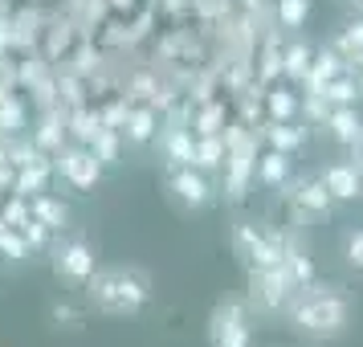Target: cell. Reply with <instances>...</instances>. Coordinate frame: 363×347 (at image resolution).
<instances>
[{
	"instance_id": "6da1fadb",
	"label": "cell",
	"mask_w": 363,
	"mask_h": 347,
	"mask_svg": "<svg viewBox=\"0 0 363 347\" xmlns=\"http://www.w3.org/2000/svg\"><path fill=\"white\" fill-rule=\"evenodd\" d=\"M286 314H290V323L302 335H311V339H335L351 323V298H347L343 286H318V282H311V286H302L294 294Z\"/></svg>"
},
{
	"instance_id": "7a4b0ae2",
	"label": "cell",
	"mask_w": 363,
	"mask_h": 347,
	"mask_svg": "<svg viewBox=\"0 0 363 347\" xmlns=\"http://www.w3.org/2000/svg\"><path fill=\"white\" fill-rule=\"evenodd\" d=\"M86 298L102 314H139L151 302V278L135 265H106L86 282Z\"/></svg>"
},
{
	"instance_id": "3957f363",
	"label": "cell",
	"mask_w": 363,
	"mask_h": 347,
	"mask_svg": "<svg viewBox=\"0 0 363 347\" xmlns=\"http://www.w3.org/2000/svg\"><path fill=\"white\" fill-rule=\"evenodd\" d=\"M225 143H229V155H225V192L237 204V200H245L249 184L257 180V139L245 127H225Z\"/></svg>"
},
{
	"instance_id": "277c9868",
	"label": "cell",
	"mask_w": 363,
	"mask_h": 347,
	"mask_svg": "<svg viewBox=\"0 0 363 347\" xmlns=\"http://www.w3.org/2000/svg\"><path fill=\"white\" fill-rule=\"evenodd\" d=\"M229 246H233V253H237V262L245 265V274H249V270H262V265H278L290 241H286L281 233L262 229V225H233Z\"/></svg>"
},
{
	"instance_id": "5b68a950",
	"label": "cell",
	"mask_w": 363,
	"mask_h": 347,
	"mask_svg": "<svg viewBox=\"0 0 363 347\" xmlns=\"http://www.w3.org/2000/svg\"><path fill=\"white\" fill-rule=\"evenodd\" d=\"M294 294H298V282L290 278L286 262L249 270V307H257V311H286L294 302Z\"/></svg>"
},
{
	"instance_id": "8992f818",
	"label": "cell",
	"mask_w": 363,
	"mask_h": 347,
	"mask_svg": "<svg viewBox=\"0 0 363 347\" xmlns=\"http://www.w3.org/2000/svg\"><path fill=\"white\" fill-rule=\"evenodd\" d=\"M253 327H249V307L245 302H216L208 314V347H249Z\"/></svg>"
},
{
	"instance_id": "52a82bcc",
	"label": "cell",
	"mask_w": 363,
	"mask_h": 347,
	"mask_svg": "<svg viewBox=\"0 0 363 347\" xmlns=\"http://www.w3.org/2000/svg\"><path fill=\"white\" fill-rule=\"evenodd\" d=\"M286 200H290V213L298 221H327L335 209V197L323 184V176H302V180L286 184Z\"/></svg>"
},
{
	"instance_id": "ba28073f",
	"label": "cell",
	"mask_w": 363,
	"mask_h": 347,
	"mask_svg": "<svg viewBox=\"0 0 363 347\" xmlns=\"http://www.w3.org/2000/svg\"><path fill=\"white\" fill-rule=\"evenodd\" d=\"M167 197L176 200L184 213H200V209H208L213 188H208V180H204V172L196 164H180V167H167Z\"/></svg>"
},
{
	"instance_id": "9c48e42d",
	"label": "cell",
	"mask_w": 363,
	"mask_h": 347,
	"mask_svg": "<svg viewBox=\"0 0 363 347\" xmlns=\"http://www.w3.org/2000/svg\"><path fill=\"white\" fill-rule=\"evenodd\" d=\"M53 274L69 286H86L94 278V249L86 246L82 237H69L53 249Z\"/></svg>"
},
{
	"instance_id": "30bf717a",
	"label": "cell",
	"mask_w": 363,
	"mask_h": 347,
	"mask_svg": "<svg viewBox=\"0 0 363 347\" xmlns=\"http://www.w3.org/2000/svg\"><path fill=\"white\" fill-rule=\"evenodd\" d=\"M57 172H62V180H66L69 188L86 192V188H94V184H99L102 160L94 155L90 143H86V148H66V151H57Z\"/></svg>"
},
{
	"instance_id": "8fae6325",
	"label": "cell",
	"mask_w": 363,
	"mask_h": 347,
	"mask_svg": "<svg viewBox=\"0 0 363 347\" xmlns=\"http://www.w3.org/2000/svg\"><path fill=\"white\" fill-rule=\"evenodd\" d=\"M323 184L330 188V197H335V200L363 197V172L355 164H330V167H323Z\"/></svg>"
},
{
	"instance_id": "7c38bea8",
	"label": "cell",
	"mask_w": 363,
	"mask_h": 347,
	"mask_svg": "<svg viewBox=\"0 0 363 347\" xmlns=\"http://www.w3.org/2000/svg\"><path fill=\"white\" fill-rule=\"evenodd\" d=\"M339 74H347V57L339 50H327V53H318L311 62V74L302 78L306 82V94H323V86L330 82V78H339Z\"/></svg>"
},
{
	"instance_id": "4fadbf2b",
	"label": "cell",
	"mask_w": 363,
	"mask_h": 347,
	"mask_svg": "<svg viewBox=\"0 0 363 347\" xmlns=\"http://www.w3.org/2000/svg\"><path fill=\"white\" fill-rule=\"evenodd\" d=\"M323 123H327L330 139H339L347 148H355L363 139V119L355 115V106H330V115L323 119Z\"/></svg>"
},
{
	"instance_id": "5bb4252c",
	"label": "cell",
	"mask_w": 363,
	"mask_h": 347,
	"mask_svg": "<svg viewBox=\"0 0 363 347\" xmlns=\"http://www.w3.org/2000/svg\"><path fill=\"white\" fill-rule=\"evenodd\" d=\"M257 180L265 188H286L290 184V151L269 148L265 155H257Z\"/></svg>"
},
{
	"instance_id": "9a60e30c",
	"label": "cell",
	"mask_w": 363,
	"mask_h": 347,
	"mask_svg": "<svg viewBox=\"0 0 363 347\" xmlns=\"http://www.w3.org/2000/svg\"><path fill=\"white\" fill-rule=\"evenodd\" d=\"M164 155H167V167L192 164V160H196V139H192V131H184V127H167L164 131Z\"/></svg>"
},
{
	"instance_id": "2e32d148",
	"label": "cell",
	"mask_w": 363,
	"mask_h": 347,
	"mask_svg": "<svg viewBox=\"0 0 363 347\" xmlns=\"http://www.w3.org/2000/svg\"><path fill=\"white\" fill-rule=\"evenodd\" d=\"M45 180H50V164H45V160H33V164H25L17 172V180H13V192H17V197H41V192H45Z\"/></svg>"
},
{
	"instance_id": "e0dca14e",
	"label": "cell",
	"mask_w": 363,
	"mask_h": 347,
	"mask_svg": "<svg viewBox=\"0 0 363 347\" xmlns=\"http://www.w3.org/2000/svg\"><path fill=\"white\" fill-rule=\"evenodd\" d=\"M225 155H229V143H225V135H196V160H192V164H196L200 172L225 167Z\"/></svg>"
},
{
	"instance_id": "ac0fdd59",
	"label": "cell",
	"mask_w": 363,
	"mask_h": 347,
	"mask_svg": "<svg viewBox=\"0 0 363 347\" xmlns=\"http://www.w3.org/2000/svg\"><path fill=\"white\" fill-rule=\"evenodd\" d=\"M359 94L363 90H359V82H355L351 74H339V78H330V82L323 86V99H327L330 106H355Z\"/></svg>"
},
{
	"instance_id": "d6986e66",
	"label": "cell",
	"mask_w": 363,
	"mask_h": 347,
	"mask_svg": "<svg viewBox=\"0 0 363 347\" xmlns=\"http://www.w3.org/2000/svg\"><path fill=\"white\" fill-rule=\"evenodd\" d=\"M265 111H269V123H294L298 115V99L290 94V90H269L265 94Z\"/></svg>"
},
{
	"instance_id": "ffe728a7",
	"label": "cell",
	"mask_w": 363,
	"mask_h": 347,
	"mask_svg": "<svg viewBox=\"0 0 363 347\" xmlns=\"http://www.w3.org/2000/svg\"><path fill=\"white\" fill-rule=\"evenodd\" d=\"M29 204H33V216L41 221V225H50V229H66V216L69 213H66V204H62V200H53V197L41 192V197H33Z\"/></svg>"
},
{
	"instance_id": "44dd1931",
	"label": "cell",
	"mask_w": 363,
	"mask_h": 347,
	"mask_svg": "<svg viewBox=\"0 0 363 347\" xmlns=\"http://www.w3.org/2000/svg\"><path fill=\"white\" fill-rule=\"evenodd\" d=\"M151 131H155V111H151V106L131 111V115H127V123H123V135H127L131 143H147Z\"/></svg>"
},
{
	"instance_id": "7402d4cb",
	"label": "cell",
	"mask_w": 363,
	"mask_h": 347,
	"mask_svg": "<svg viewBox=\"0 0 363 347\" xmlns=\"http://www.w3.org/2000/svg\"><path fill=\"white\" fill-rule=\"evenodd\" d=\"M311 62H314L311 45H290V50L281 53V74L294 78V82H302V78L311 74Z\"/></svg>"
},
{
	"instance_id": "603a6c76",
	"label": "cell",
	"mask_w": 363,
	"mask_h": 347,
	"mask_svg": "<svg viewBox=\"0 0 363 347\" xmlns=\"http://www.w3.org/2000/svg\"><path fill=\"white\" fill-rule=\"evenodd\" d=\"M281 262H286V270H290V278L298 282V290L302 286H311L314 282V262L302 253V249H294V246H286V253H281Z\"/></svg>"
},
{
	"instance_id": "cb8c5ba5",
	"label": "cell",
	"mask_w": 363,
	"mask_h": 347,
	"mask_svg": "<svg viewBox=\"0 0 363 347\" xmlns=\"http://www.w3.org/2000/svg\"><path fill=\"white\" fill-rule=\"evenodd\" d=\"M265 143L278 151H294L302 143V127H294V123H269L265 127Z\"/></svg>"
},
{
	"instance_id": "d4e9b609",
	"label": "cell",
	"mask_w": 363,
	"mask_h": 347,
	"mask_svg": "<svg viewBox=\"0 0 363 347\" xmlns=\"http://www.w3.org/2000/svg\"><path fill=\"white\" fill-rule=\"evenodd\" d=\"M0 253L13 258V262L29 258V241H25V233H21L17 225H9V221H0Z\"/></svg>"
},
{
	"instance_id": "484cf974",
	"label": "cell",
	"mask_w": 363,
	"mask_h": 347,
	"mask_svg": "<svg viewBox=\"0 0 363 347\" xmlns=\"http://www.w3.org/2000/svg\"><path fill=\"white\" fill-rule=\"evenodd\" d=\"M118 127H106V123H102V131L94 135V139H90V148H94V155H99L102 164H115L118 160Z\"/></svg>"
},
{
	"instance_id": "4316f807",
	"label": "cell",
	"mask_w": 363,
	"mask_h": 347,
	"mask_svg": "<svg viewBox=\"0 0 363 347\" xmlns=\"http://www.w3.org/2000/svg\"><path fill=\"white\" fill-rule=\"evenodd\" d=\"M335 50L343 53V57H355V53H363V17H359V21H347L343 33L335 37Z\"/></svg>"
},
{
	"instance_id": "83f0119b",
	"label": "cell",
	"mask_w": 363,
	"mask_h": 347,
	"mask_svg": "<svg viewBox=\"0 0 363 347\" xmlns=\"http://www.w3.org/2000/svg\"><path fill=\"white\" fill-rule=\"evenodd\" d=\"M69 131H74V139L90 143V139L102 131V115H99V111H74V119H69Z\"/></svg>"
},
{
	"instance_id": "f1b7e54d",
	"label": "cell",
	"mask_w": 363,
	"mask_h": 347,
	"mask_svg": "<svg viewBox=\"0 0 363 347\" xmlns=\"http://www.w3.org/2000/svg\"><path fill=\"white\" fill-rule=\"evenodd\" d=\"M311 17V0H278V21L286 29H298Z\"/></svg>"
},
{
	"instance_id": "f546056e",
	"label": "cell",
	"mask_w": 363,
	"mask_h": 347,
	"mask_svg": "<svg viewBox=\"0 0 363 347\" xmlns=\"http://www.w3.org/2000/svg\"><path fill=\"white\" fill-rule=\"evenodd\" d=\"M220 127H225V106L220 102H208L196 115V135H220Z\"/></svg>"
},
{
	"instance_id": "4dcf8cb0",
	"label": "cell",
	"mask_w": 363,
	"mask_h": 347,
	"mask_svg": "<svg viewBox=\"0 0 363 347\" xmlns=\"http://www.w3.org/2000/svg\"><path fill=\"white\" fill-rule=\"evenodd\" d=\"M21 233H25V241H29V249H45V241H50V225H41L37 216H29L25 225H21Z\"/></svg>"
},
{
	"instance_id": "1f68e13d",
	"label": "cell",
	"mask_w": 363,
	"mask_h": 347,
	"mask_svg": "<svg viewBox=\"0 0 363 347\" xmlns=\"http://www.w3.org/2000/svg\"><path fill=\"white\" fill-rule=\"evenodd\" d=\"M347 262L355 265V270H363V229L347 233Z\"/></svg>"
},
{
	"instance_id": "d6a6232c",
	"label": "cell",
	"mask_w": 363,
	"mask_h": 347,
	"mask_svg": "<svg viewBox=\"0 0 363 347\" xmlns=\"http://www.w3.org/2000/svg\"><path fill=\"white\" fill-rule=\"evenodd\" d=\"M50 314H53V323H57V327H82V314L74 311V307H66V302H57Z\"/></svg>"
},
{
	"instance_id": "836d02e7",
	"label": "cell",
	"mask_w": 363,
	"mask_h": 347,
	"mask_svg": "<svg viewBox=\"0 0 363 347\" xmlns=\"http://www.w3.org/2000/svg\"><path fill=\"white\" fill-rule=\"evenodd\" d=\"M127 115H131V106H127V102H115V106H106V111H102V123H106V127H118V131H123Z\"/></svg>"
},
{
	"instance_id": "e575fe53",
	"label": "cell",
	"mask_w": 363,
	"mask_h": 347,
	"mask_svg": "<svg viewBox=\"0 0 363 347\" xmlns=\"http://www.w3.org/2000/svg\"><path fill=\"white\" fill-rule=\"evenodd\" d=\"M57 139H62V131H57V119H45V123H41V131H37V143H41V148H53Z\"/></svg>"
},
{
	"instance_id": "d590c367",
	"label": "cell",
	"mask_w": 363,
	"mask_h": 347,
	"mask_svg": "<svg viewBox=\"0 0 363 347\" xmlns=\"http://www.w3.org/2000/svg\"><path fill=\"white\" fill-rule=\"evenodd\" d=\"M347 74L359 82V90H363V53H355V57H347Z\"/></svg>"
},
{
	"instance_id": "8d00e7d4",
	"label": "cell",
	"mask_w": 363,
	"mask_h": 347,
	"mask_svg": "<svg viewBox=\"0 0 363 347\" xmlns=\"http://www.w3.org/2000/svg\"><path fill=\"white\" fill-rule=\"evenodd\" d=\"M355 167H359V172H363V139H359V143H355Z\"/></svg>"
},
{
	"instance_id": "74e56055",
	"label": "cell",
	"mask_w": 363,
	"mask_h": 347,
	"mask_svg": "<svg viewBox=\"0 0 363 347\" xmlns=\"http://www.w3.org/2000/svg\"><path fill=\"white\" fill-rule=\"evenodd\" d=\"M359 4H363V0H359Z\"/></svg>"
}]
</instances>
